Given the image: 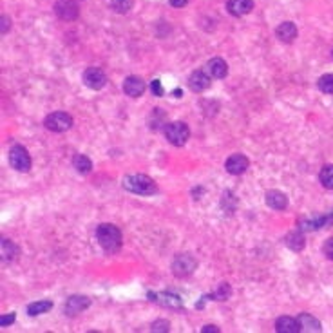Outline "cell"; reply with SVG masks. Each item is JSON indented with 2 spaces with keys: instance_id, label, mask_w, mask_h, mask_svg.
<instances>
[{
  "instance_id": "6da1fadb",
  "label": "cell",
  "mask_w": 333,
  "mask_h": 333,
  "mask_svg": "<svg viewBox=\"0 0 333 333\" xmlns=\"http://www.w3.org/2000/svg\"><path fill=\"white\" fill-rule=\"evenodd\" d=\"M96 239L107 254H116L120 252L123 244V238H122V230L116 227V225H111V223H103L100 227L96 228Z\"/></svg>"
},
{
  "instance_id": "7a4b0ae2",
  "label": "cell",
  "mask_w": 333,
  "mask_h": 333,
  "mask_svg": "<svg viewBox=\"0 0 333 333\" xmlns=\"http://www.w3.org/2000/svg\"><path fill=\"white\" fill-rule=\"evenodd\" d=\"M123 189L127 192H133L138 196H152L158 192V185L154 183L152 178L145 174H133L123 178Z\"/></svg>"
},
{
  "instance_id": "3957f363",
  "label": "cell",
  "mask_w": 333,
  "mask_h": 333,
  "mask_svg": "<svg viewBox=\"0 0 333 333\" xmlns=\"http://www.w3.org/2000/svg\"><path fill=\"white\" fill-rule=\"evenodd\" d=\"M165 138L169 140L170 145L174 147H183L189 138H190V131H189V125L183 122H172L165 125Z\"/></svg>"
},
{
  "instance_id": "277c9868",
  "label": "cell",
  "mask_w": 333,
  "mask_h": 333,
  "mask_svg": "<svg viewBox=\"0 0 333 333\" xmlns=\"http://www.w3.org/2000/svg\"><path fill=\"white\" fill-rule=\"evenodd\" d=\"M44 127L51 131V133H65L73 127V118L67 112H51L46 120H44Z\"/></svg>"
},
{
  "instance_id": "5b68a950",
  "label": "cell",
  "mask_w": 333,
  "mask_h": 333,
  "mask_svg": "<svg viewBox=\"0 0 333 333\" xmlns=\"http://www.w3.org/2000/svg\"><path fill=\"white\" fill-rule=\"evenodd\" d=\"M9 163L18 172H29L31 170V156L22 145H15L9 150Z\"/></svg>"
},
{
  "instance_id": "8992f818",
  "label": "cell",
  "mask_w": 333,
  "mask_h": 333,
  "mask_svg": "<svg viewBox=\"0 0 333 333\" xmlns=\"http://www.w3.org/2000/svg\"><path fill=\"white\" fill-rule=\"evenodd\" d=\"M197 268V261L192 257L190 254H180L176 255L172 261V274L176 277H189L194 274V270Z\"/></svg>"
},
{
  "instance_id": "52a82bcc",
  "label": "cell",
  "mask_w": 333,
  "mask_h": 333,
  "mask_svg": "<svg viewBox=\"0 0 333 333\" xmlns=\"http://www.w3.org/2000/svg\"><path fill=\"white\" fill-rule=\"evenodd\" d=\"M54 13L58 18L65 22H71V20H76L80 15V9H78V4L74 2V0H58L56 4H54Z\"/></svg>"
},
{
  "instance_id": "ba28073f",
  "label": "cell",
  "mask_w": 333,
  "mask_h": 333,
  "mask_svg": "<svg viewBox=\"0 0 333 333\" xmlns=\"http://www.w3.org/2000/svg\"><path fill=\"white\" fill-rule=\"evenodd\" d=\"M84 84L89 87V89L100 91L107 85V74L98 67H89L84 73Z\"/></svg>"
},
{
  "instance_id": "9c48e42d",
  "label": "cell",
  "mask_w": 333,
  "mask_h": 333,
  "mask_svg": "<svg viewBox=\"0 0 333 333\" xmlns=\"http://www.w3.org/2000/svg\"><path fill=\"white\" fill-rule=\"evenodd\" d=\"M248 167H250V161L246 156H243V154H232V156L227 159V163H225L227 172L232 176L244 174V172L248 170Z\"/></svg>"
},
{
  "instance_id": "30bf717a",
  "label": "cell",
  "mask_w": 333,
  "mask_h": 333,
  "mask_svg": "<svg viewBox=\"0 0 333 333\" xmlns=\"http://www.w3.org/2000/svg\"><path fill=\"white\" fill-rule=\"evenodd\" d=\"M91 306V299L85 295H73L69 297L67 302H65V313L67 315H78L84 310Z\"/></svg>"
},
{
  "instance_id": "8fae6325",
  "label": "cell",
  "mask_w": 333,
  "mask_h": 333,
  "mask_svg": "<svg viewBox=\"0 0 333 333\" xmlns=\"http://www.w3.org/2000/svg\"><path fill=\"white\" fill-rule=\"evenodd\" d=\"M189 87H190L194 93H203V91H206L210 87V76H208L205 71L197 69V71H194V73L190 74V78H189Z\"/></svg>"
},
{
  "instance_id": "7c38bea8",
  "label": "cell",
  "mask_w": 333,
  "mask_h": 333,
  "mask_svg": "<svg viewBox=\"0 0 333 333\" xmlns=\"http://www.w3.org/2000/svg\"><path fill=\"white\" fill-rule=\"evenodd\" d=\"M123 91L131 98H140L145 93V82L140 76H127L123 82Z\"/></svg>"
},
{
  "instance_id": "4fadbf2b",
  "label": "cell",
  "mask_w": 333,
  "mask_h": 333,
  "mask_svg": "<svg viewBox=\"0 0 333 333\" xmlns=\"http://www.w3.org/2000/svg\"><path fill=\"white\" fill-rule=\"evenodd\" d=\"M227 9L234 16H244L254 9V0H228Z\"/></svg>"
},
{
  "instance_id": "5bb4252c",
  "label": "cell",
  "mask_w": 333,
  "mask_h": 333,
  "mask_svg": "<svg viewBox=\"0 0 333 333\" xmlns=\"http://www.w3.org/2000/svg\"><path fill=\"white\" fill-rule=\"evenodd\" d=\"M275 35L279 38L281 42L285 44H291L297 38V27L293 22H283L277 29H275Z\"/></svg>"
},
{
  "instance_id": "9a60e30c",
  "label": "cell",
  "mask_w": 333,
  "mask_h": 333,
  "mask_svg": "<svg viewBox=\"0 0 333 333\" xmlns=\"http://www.w3.org/2000/svg\"><path fill=\"white\" fill-rule=\"evenodd\" d=\"M266 205L274 210H285L288 206V197L281 190H268L266 192Z\"/></svg>"
},
{
  "instance_id": "2e32d148",
  "label": "cell",
  "mask_w": 333,
  "mask_h": 333,
  "mask_svg": "<svg viewBox=\"0 0 333 333\" xmlns=\"http://www.w3.org/2000/svg\"><path fill=\"white\" fill-rule=\"evenodd\" d=\"M150 297H154V301L159 302L161 306H167V308H181V297L176 295V293H169V291H161V293H148Z\"/></svg>"
},
{
  "instance_id": "e0dca14e",
  "label": "cell",
  "mask_w": 333,
  "mask_h": 333,
  "mask_svg": "<svg viewBox=\"0 0 333 333\" xmlns=\"http://www.w3.org/2000/svg\"><path fill=\"white\" fill-rule=\"evenodd\" d=\"M275 332H279V333H297V332H301L299 319L279 317V319H277V323H275Z\"/></svg>"
},
{
  "instance_id": "ac0fdd59",
  "label": "cell",
  "mask_w": 333,
  "mask_h": 333,
  "mask_svg": "<svg viewBox=\"0 0 333 333\" xmlns=\"http://www.w3.org/2000/svg\"><path fill=\"white\" fill-rule=\"evenodd\" d=\"M206 69H208L210 76H214V78L217 80H223L228 74V65L223 58H212L210 62L206 64Z\"/></svg>"
},
{
  "instance_id": "d6986e66",
  "label": "cell",
  "mask_w": 333,
  "mask_h": 333,
  "mask_svg": "<svg viewBox=\"0 0 333 333\" xmlns=\"http://www.w3.org/2000/svg\"><path fill=\"white\" fill-rule=\"evenodd\" d=\"M297 319H299V324H301V332H315V333H319L321 330H323L321 323H319L315 317H312L310 313H301V315H299Z\"/></svg>"
},
{
  "instance_id": "ffe728a7",
  "label": "cell",
  "mask_w": 333,
  "mask_h": 333,
  "mask_svg": "<svg viewBox=\"0 0 333 333\" xmlns=\"http://www.w3.org/2000/svg\"><path fill=\"white\" fill-rule=\"evenodd\" d=\"M286 244H288V248L293 250V252H301V250L304 248V244H306L301 230H293V232L288 234V236H286Z\"/></svg>"
},
{
  "instance_id": "44dd1931",
  "label": "cell",
  "mask_w": 333,
  "mask_h": 333,
  "mask_svg": "<svg viewBox=\"0 0 333 333\" xmlns=\"http://www.w3.org/2000/svg\"><path fill=\"white\" fill-rule=\"evenodd\" d=\"M73 167L78 170L80 174H89L91 170H93V161L87 156H84V154H76L73 159Z\"/></svg>"
},
{
  "instance_id": "7402d4cb",
  "label": "cell",
  "mask_w": 333,
  "mask_h": 333,
  "mask_svg": "<svg viewBox=\"0 0 333 333\" xmlns=\"http://www.w3.org/2000/svg\"><path fill=\"white\" fill-rule=\"evenodd\" d=\"M53 308V302L51 301H37V302H31L29 306H27V315H31V317H37L40 313H46L49 312Z\"/></svg>"
},
{
  "instance_id": "603a6c76",
  "label": "cell",
  "mask_w": 333,
  "mask_h": 333,
  "mask_svg": "<svg viewBox=\"0 0 333 333\" xmlns=\"http://www.w3.org/2000/svg\"><path fill=\"white\" fill-rule=\"evenodd\" d=\"M2 259L4 261H15L18 257V248L15 243H11L9 239H2Z\"/></svg>"
},
{
  "instance_id": "cb8c5ba5",
  "label": "cell",
  "mask_w": 333,
  "mask_h": 333,
  "mask_svg": "<svg viewBox=\"0 0 333 333\" xmlns=\"http://www.w3.org/2000/svg\"><path fill=\"white\" fill-rule=\"evenodd\" d=\"M319 180H321L324 189L333 190V165H324L321 174H319Z\"/></svg>"
},
{
  "instance_id": "d4e9b609",
  "label": "cell",
  "mask_w": 333,
  "mask_h": 333,
  "mask_svg": "<svg viewBox=\"0 0 333 333\" xmlns=\"http://www.w3.org/2000/svg\"><path fill=\"white\" fill-rule=\"evenodd\" d=\"M319 89L326 93V95H333V74H323L317 82Z\"/></svg>"
},
{
  "instance_id": "484cf974",
  "label": "cell",
  "mask_w": 333,
  "mask_h": 333,
  "mask_svg": "<svg viewBox=\"0 0 333 333\" xmlns=\"http://www.w3.org/2000/svg\"><path fill=\"white\" fill-rule=\"evenodd\" d=\"M134 0H111V7L116 13H127L133 7Z\"/></svg>"
},
{
  "instance_id": "4316f807",
  "label": "cell",
  "mask_w": 333,
  "mask_h": 333,
  "mask_svg": "<svg viewBox=\"0 0 333 333\" xmlns=\"http://www.w3.org/2000/svg\"><path fill=\"white\" fill-rule=\"evenodd\" d=\"M230 293H232L230 286H228L227 283H221V285H219V288H217V290L214 291L210 297H214L216 301H227L228 297H230Z\"/></svg>"
},
{
  "instance_id": "83f0119b",
  "label": "cell",
  "mask_w": 333,
  "mask_h": 333,
  "mask_svg": "<svg viewBox=\"0 0 333 333\" xmlns=\"http://www.w3.org/2000/svg\"><path fill=\"white\" fill-rule=\"evenodd\" d=\"M152 332H169L170 330V323L169 321H156V323L152 324Z\"/></svg>"
},
{
  "instance_id": "f1b7e54d",
  "label": "cell",
  "mask_w": 333,
  "mask_h": 333,
  "mask_svg": "<svg viewBox=\"0 0 333 333\" xmlns=\"http://www.w3.org/2000/svg\"><path fill=\"white\" fill-rule=\"evenodd\" d=\"M323 252L330 261H333V238L326 239V243H324V246H323Z\"/></svg>"
},
{
  "instance_id": "f546056e",
  "label": "cell",
  "mask_w": 333,
  "mask_h": 333,
  "mask_svg": "<svg viewBox=\"0 0 333 333\" xmlns=\"http://www.w3.org/2000/svg\"><path fill=\"white\" fill-rule=\"evenodd\" d=\"M150 91H152L154 96H163V85L159 80H152L150 82Z\"/></svg>"
},
{
  "instance_id": "4dcf8cb0",
  "label": "cell",
  "mask_w": 333,
  "mask_h": 333,
  "mask_svg": "<svg viewBox=\"0 0 333 333\" xmlns=\"http://www.w3.org/2000/svg\"><path fill=\"white\" fill-rule=\"evenodd\" d=\"M15 319H16L15 313H9V315H2V317H0V326H2V328H5V326H9V324L15 323Z\"/></svg>"
},
{
  "instance_id": "1f68e13d",
  "label": "cell",
  "mask_w": 333,
  "mask_h": 333,
  "mask_svg": "<svg viewBox=\"0 0 333 333\" xmlns=\"http://www.w3.org/2000/svg\"><path fill=\"white\" fill-rule=\"evenodd\" d=\"M201 333H219V328L208 324V326H205V328H201Z\"/></svg>"
},
{
  "instance_id": "d6a6232c",
  "label": "cell",
  "mask_w": 333,
  "mask_h": 333,
  "mask_svg": "<svg viewBox=\"0 0 333 333\" xmlns=\"http://www.w3.org/2000/svg\"><path fill=\"white\" fill-rule=\"evenodd\" d=\"M169 2L172 7H183V5H187L189 0H169Z\"/></svg>"
},
{
  "instance_id": "836d02e7",
  "label": "cell",
  "mask_w": 333,
  "mask_h": 333,
  "mask_svg": "<svg viewBox=\"0 0 333 333\" xmlns=\"http://www.w3.org/2000/svg\"><path fill=\"white\" fill-rule=\"evenodd\" d=\"M7 29H9V18L2 16V33H7Z\"/></svg>"
}]
</instances>
